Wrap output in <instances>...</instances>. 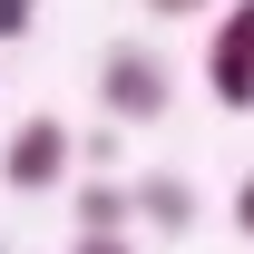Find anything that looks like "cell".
Wrapping results in <instances>:
<instances>
[{
	"mask_svg": "<svg viewBox=\"0 0 254 254\" xmlns=\"http://www.w3.org/2000/svg\"><path fill=\"white\" fill-rule=\"evenodd\" d=\"M98 108L118 127H157L166 108H176V68H166L147 39H118V49L98 59Z\"/></svg>",
	"mask_w": 254,
	"mask_h": 254,
	"instance_id": "obj_1",
	"label": "cell"
},
{
	"mask_svg": "<svg viewBox=\"0 0 254 254\" xmlns=\"http://www.w3.org/2000/svg\"><path fill=\"white\" fill-rule=\"evenodd\" d=\"M68 166H78V137H68V118H20L10 127V147H0V186L10 195H49V186H68Z\"/></svg>",
	"mask_w": 254,
	"mask_h": 254,
	"instance_id": "obj_2",
	"label": "cell"
},
{
	"mask_svg": "<svg viewBox=\"0 0 254 254\" xmlns=\"http://www.w3.org/2000/svg\"><path fill=\"white\" fill-rule=\"evenodd\" d=\"M137 225H157V235H186L195 225V195H186V176H137Z\"/></svg>",
	"mask_w": 254,
	"mask_h": 254,
	"instance_id": "obj_3",
	"label": "cell"
},
{
	"mask_svg": "<svg viewBox=\"0 0 254 254\" xmlns=\"http://www.w3.org/2000/svg\"><path fill=\"white\" fill-rule=\"evenodd\" d=\"M127 215H137L127 186H78V235H127Z\"/></svg>",
	"mask_w": 254,
	"mask_h": 254,
	"instance_id": "obj_4",
	"label": "cell"
},
{
	"mask_svg": "<svg viewBox=\"0 0 254 254\" xmlns=\"http://www.w3.org/2000/svg\"><path fill=\"white\" fill-rule=\"evenodd\" d=\"M205 59H215V68H254V0H235V10H225V30L205 39Z\"/></svg>",
	"mask_w": 254,
	"mask_h": 254,
	"instance_id": "obj_5",
	"label": "cell"
},
{
	"mask_svg": "<svg viewBox=\"0 0 254 254\" xmlns=\"http://www.w3.org/2000/svg\"><path fill=\"white\" fill-rule=\"evenodd\" d=\"M30 20H39V0H0V39H30Z\"/></svg>",
	"mask_w": 254,
	"mask_h": 254,
	"instance_id": "obj_6",
	"label": "cell"
},
{
	"mask_svg": "<svg viewBox=\"0 0 254 254\" xmlns=\"http://www.w3.org/2000/svg\"><path fill=\"white\" fill-rule=\"evenodd\" d=\"M137 10H157V20H205L215 0H137Z\"/></svg>",
	"mask_w": 254,
	"mask_h": 254,
	"instance_id": "obj_7",
	"label": "cell"
},
{
	"mask_svg": "<svg viewBox=\"0 0 254 254\" xmlns=\"http://www.w3.org/2000/svg\"><path fill=\"white\" fill-rule=\"evenodd\" d=\"M68 254H137V245H127V235H78Z\"/></svg>",
	"mask_w": 254,
	"mask_h": 254,
	"instance_id": "obj_8",
	"label": "cell"
},
{
	"mask_svg": "<svg viewBox=\"0 0 254 254\" xmlns=\"http://www.w3.org/2000/svg\"><path fill=\"white\" fill-rule=\"evenodd\" d=\"M235 235H254V176L235 186Z\"/></svg>",
	"mask_w": 254,
	"mask_h": 254,
	"instance_id": "obj_9",
	"label": "cell"
}]
</instances>
